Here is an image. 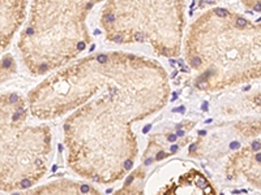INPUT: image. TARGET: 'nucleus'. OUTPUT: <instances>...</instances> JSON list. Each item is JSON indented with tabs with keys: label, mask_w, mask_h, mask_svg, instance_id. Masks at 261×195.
Masks as SVG:
<instances>
[{
	"label": "nucleus",
	"mask_w": 261,
	"mask_h": 195,
	"mask_svg": "<svg viewBox=\"0 0 261 195\" xmlns=\"http://www.w3.org/2000/svg\"><path fill=\"white\" fill-rule=\"evenodd\" d=\"M169 74L157 60L125 52H95L47 74L28 94L32 116L63 122L65 160L80 178L114 185L139 156L135 125L167 106Z\"/></svg>",
	"instance_id": "nucleus-1"
},
{
	"label": "nucleus",
	"mask_w": 261,
	"mask_h": 195,
	"mask_svg": "<svg viewBox=\"0 0 261 195\" xmlns=\"http://www.w3.org/2000/svg\"><path fill=\"white\" fill-rule=\"evenodd\" d=\"M186 62L200 91H218L261 72V20L223 7L206 9L186 31Z\"/></svg>",
	"instance_id": "nucleus-2"
},
{
	"label": "nucleus",
	"mask_w": 261,
	"mask_h": 195,
	"mask_svg": "<svg viewBox=\"0 0 261 195\" xmlns=\"http://www.w3.org/2000/svg\"><path fill=\"white\" fill-rule=\"evenodd\" d=\"M105 0H33L17 42L21 61L42 77L77 60L92 43L90 15Z\"/></svg>",
	"instance_id": "nucleus-3"
},
{
	"label": "nucleus",
	"mask_w": 261,
	"mask_h": 195,
	"mask_svg": "<svg viewBox=\"0 0 261 195\" xmlns=\"http://www.w3.org/2000/svg\"><path fill=\"white\" fill-rule=\"evenodd\" d=\"M33 120L24 95L0 92V192L28 191L50 169L53 132Z\"/></svg>",
	"instance_id": "nucleus-4"
},
{
	"label": "nucleus",
	"mask_w": 261,
	"mask_h": 195,
	"mask_svg": "<svg viewBox=\"0 0 261 195\" xmlns=\"http://www.w3.org/2000/svg\"><path fill=\"white\" fill-rule=\"evenodd\" d=\"M188 0H105L101 27L106 42L145 45L161 57L183 52Z\"/></svg>",
	"instance_id": "nucleus-5"
},
{
	"label": "nucleus",
	"mask_w": 261,
	"mask_h": 195,
	"mask_svg": "<svg viewBox=\"0 0 261 195\" xmlns=\"http://www.w3.org/2000/svg\"><path fill=\"white\" fill-rule=\"evenodd\" d=\"M28 4L29 0H0V57L24 26Z\"/></svg>",
	"instance_id": "nucleus-6"
},
{
	"label": "nucleus",
	"mask_w": 261,
	"mask_h": 195,
	"mask_svg": "<svg viewBox=\"0 0 261 195\" xmlns=\"http://www.w3.org/2000/svg\"><path fill=\"white\" fill-rule=\"evenodd\" d=\"M28 194H99V189L90 183L89 181H74L68 178L51 181L41 186L29 189Z\"/></svg>",
	"instance_id": "nucleus-7"
},
{
	"label": "nucleus",
	"mask_w": 261,
	"mask_h": 195,
	"mask_svg": "<svg viewBox=\"0 0 261 195\" xmlns=\"http://www.w3.org/2000/svg\"><path fill=\"white\" fill-rule=\"evenodd\" d=\"M17 73V65H16L15 57L11 53H4L0 57V82L12 80Z\"/></svg>",
	"instance_id": "nucleus-8"
},
{
	"label": "nucleus",
	"mask_w": 261,
	"mask_h": 195,
	"mask_svg": "<svg viewBox=\"0 0 261 195\" xmlns=\"http://www.w3.org/2000/svg\"><path fill=\"white\" fill-rule=\"evenodd\" d=\"M242 3L249 11L261 13V0H242Z\"/></svg>",
	"instance_id": "nucleus-9"
}]
</instances>
